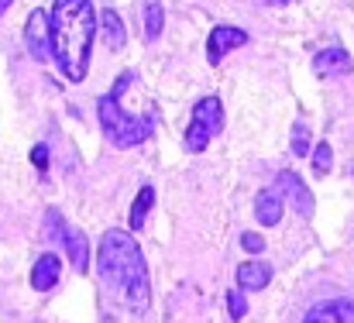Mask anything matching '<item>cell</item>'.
<instances>
[{"label":"cell","mask_w":354,"mask_h":323,"mask_svg":"<svg viewBox=\"0 0 354 323\" xmlns=\"http://www.w3.org/2000/svg\"><path fill=\"white\" fill-rule=\"evenodd\" d=\"M265 3H279V7H282V3H289V0H265Z\"/></svg>","instance_id":"cell-25"},{"label":"cell","mask_w":354,"mask_h":323,"mask_svg":"<svg viewBox=\"0 0 354 323\" xmlns=\"http://www.w3.org/2000/svg\"><path fill=\"white\" fill-rule=\"evenodd\" d=\"M303 323H354V299H330L306 313Z\"/></svg>","instance_id":"cell-9"},{"label":"cell","mask_w":354,"mask_h":323,"mask_svg":"<svg viewBox=\"0 0 354 323\" xmlns=\"http://www.w3.org/2000/svg\"><path fill=\"white\" fill-rule=\"evenodd\" d=\"M210 138H214V134H210L200 120H193V124L186 127V148H189V151H203V148L210 145Z\"/></svg>","instance_id":"cell-17"},{"label":"cell","mask_w":354,"mask_h":323,"mask_svg":"<svg viewBox=\"0 0 354 323\" xmlns=\"http://www.w3.org/2000/svg\"><path fill=\"white\" fill-rule=\"evenodd\" d=\"M59 275H62V261H59V255L45 251V255H38V261L31 265V289L48 293V289L59 286Z\"/></svg>","instance_id":"cell-7"},{"label":"cell","mask_w":354,"mask_h":323,"mask_svg":"<svg viewBox=\"0 0 354 323\" xmlns=\"http://www.w3.org/2000/svg\"><path fill=\"white\" fill-rule=\"evenodd\" d=\"M24 45L31 52L35 62H45L48 59V48H52V28H48V14L45 10H31L28 21H24Z\"/></svg>","instance_id":"cell-4"},{"label":"cell","mask_w":354,"mask_h":323,"mask_svg":"<svg viewBox=\"0 0 354 323\" xmlns=\"http://www.w3.org/2000/svg\"><path fill=\"white\" fill-rule=\"evenodd\" d=\"M48 28H52V48H48L52 62L69 83H83L90 73L93 38L100 28L93 3L90 0H55L48 14Z\"/></svg>","instance_id":"cell-2"},{"label":"cell","mask_w":354,"mask_h":323,"mask_svg":"<svg viewBox=\"0 0 354 323\" xmlns=\"http://www.w3.org/2000/svg\"><path fill=\"white\" fill-rule=\"evenodd\" d=\"M162 24H165L162 3H158V0H148V3H145V38L155 41V38L162 35Z\"/></svg>","instance_id":"cell-16"},{"label":"cell","mask_w":354,"mask_h":323,"mask_svg":"<svg viewBox=\"0 0 354 323\" xmlns=\"http://www.w3.org/2000/svg\"><path fill=\"white\" fill-rule=\"evenodd\" d=\"M97 268H100V282L104 289L118 299L124 310L131 313H145L151 306V286H148V268H145V255L138 248V241L127 230H107L100 237V251H97Z\"/></svg>","instance_id":"cell-1"},{"label":"cell","mask_w":354,"mask_h":323,"mask_svg":"<svg viewBox=\"0 0 354 323\" xmlns=\"http://www.w3.org/2000/svg\"><path fill=\"white\" fill-rule=\"evenodd\" d=\"M313 73L320 76V80H330V76H348L351 73V55L344 52V48H324V52H317V59H313Z\"/></svg>","instance_id":"cell-8"},{"label":"cell","mask_w":354,"mask_h":323,"mask_svg":"<svg viewBox=\"0 0 354 323\" xmlns=\"http://www.w3.org/2000/svg\"><path fill=\"white\" fill-rule=\"evenodd\" d=\"M282 210H286V196L279 193V186L275 190H261L254 196V216H258L261 227H275L282 220Z\"/></svg>","instance_id":"cell-10"},{"label":"cell","mask_w":354,"mask_h":323,"mask_svg":"<svg viewBox=\"0 0 354 323\" xmlns=\"http://www.w3.org/2000/svg\"><path fill=\"white\" fill-rule=\"evenodd\" d=\"M62 244H66V255H69L73 268H76V272H86V268H90V241H86V234H83L80 227H66Z\"/></svg>","instance_id":"cell-12"},{"label":"cell","mask_w":354,"mask_h":323,"mask_svg":"<svg viewBox=\"0 0 354 323\" xmlns=\"http://www.w3.org/2000/svg\"><path fill=\"white\" fill-rule=\"evenodd\" d=\"M279 193L286 196V200H292V207H296V214L299 216H313V193L306 190V183L296 176V172H279Z\"/></svg>","instance_id":"cell-6"},{"label":"cell","mask_w":354,"mask_h":323,"mask_svg":"<svg viewBox=\"0 0 354 323\" xmlns=\"http://www.w3.org/2000/svg\"><path fill=\"white\" fill-rule=\"evenodd\" d=\"M193 120H200L210 134H221L224 131V104L217 97H203L193 110Z\"/></svg>","instance_id":"cell-14"},{"label":"cell","mask_w":354,"mask_h":323,"mask_svg":"<svg viewBox=\"0 0 354 323\" xmlns=\"http://www.w3.org/2000/svg\"><path fill=\"white\" fill-rule=\"evenodd\" d=\"M100 31H104V41H107L111 52H120V48L127 45L124 21H120V14L114 10V7H104V10H100Z\"/></svg>","instance_id":"cell-13"},{"label":"cell","mask_w":354,"mask_h":323,"mask_svg":"<svg viewBox=\"0 0 354 323\" xmlns=\"http://www.w3.org/2000/svg\"><path fill=\"white\" fill-rule=\"evenodd\" d=\"M31 162H35L38 172H45V169H48V145H35V148H31Z\"/></svg>","instance_id":"cell-23"},{"label":"cell","mask_w":354,"mask_h":323,"mask_svg":"<svg viewBox=\"0 0 354 323\" xmlns=\"http://www.w3.org/2000/svg\"><path fill=\"white\" fill-rule=\"evenodd\" d=\"M151 203H155V190H151V186H141V193H138V196H134V203H131V227H134V230H141V227H145Z\"/></svg>","instance_id":"cell-15"},{"label":"cell","mask_w":354,"mask_h":323,"mask_svg":"<svg viewBox=\"0 0 354 323\" xmlns=\"http://www.w3.org/2000/svg\"><path fill=\"white\" fill-rule=\"evenodd\" d=\"M306 151H310V127H306V124H296V127H292V155L303 158Z\"/></svg>","instance_id":"cell-21"},{"label":"cell","mask_w":354,"mask_h":323,"mask_svg":"<svg viewBox=\"0 0 354 323\" xmlns=\"http://www.w3.org/2000/svg\"><path fill=\"white\" fill-rule=\"evenodd\" d=\"M10 3H14V0H0V17H3V14L10 10Z\"/></svg>","instance_id":"cell-24"},{"label":"cell","mask_w":354,"mask_h":323,"mask_svg":"<svg viewBox=\"0 0 354 323\" xmlns=\"http://www.w3.org/2000/svg\"><path fill=\"white\" fill-rule=\"evenodd\" d=\"M241 45H248V31H241L234 24H221V28H214L210 31V38H207V59H210V66H217L227 52H234Z\"/></svg>","instance_id":"cell-5"},{"label":"cell","mask_w":354,"mask_h":323,"mask_svg":"<svg viewBox=\"0 0 354 323\" xmlns=\"http://www.w3.org/2000/svg\"><path fill=\"white\" fill-rule=\"evenodd\" d=\"M268 282H272V265H265V261H244V265H237V289L258 293Z\"/></svg>","instance_id":"cell-11"},{"label":"cell","mask_w":354,"mask_h":323,"mask_svg":"<svg viewBox=\"0 0 354 323\" xmlns=\"http://www.w3.org/2000/svg\"><path fill=\"white\" fill-rule=\"evenodd\" d=\"M241 248L248 251V255H258V251H265V237L261 234H241Z\"/></svg>","instance_id":"cell-22"},{"label":"cell","mask_w":354,"mask_h":323,"mask_svg":"<svg viewBox=\"0 0 354 323\" xmlns=\"http://www.w3.org/2000/svg\"><path fill=\"white\" fill-rule=\"evenodd\" d=\"M227 313H231V320H244V313H248L244 289H231V293H227Z\"/></svg>","instance_id":"cell-19"},{"label":"cell","mask_w":354,"mask_h":323,"mask_svg":"<svg viewBox=\"0 0 354 323\" xmlns=\"http://www.w3.org/2000/svg\"><path fill=\"white\" fill-rule=\"evenodd\" d=\"M330 162H334V151H330L327 141H320V145L313 148V172H317V176H327V172H330Z\"/></svg>","instance_id":"cell-18"},{"label":"cell","mask_w":354,"mask_h":323,"mask_svg":"<svg viewBox=\"0 0 354 323\" xmlns=\"http://www.w3.org/2000/svg\"><path fill=\"white\" fill-rule=\"evenodd\" d=\"M131 80H134L131 73L118 76V86H114L107 97H100V104H97L100 127H104V134H107V141H111L114 148H134V145L148 141L151 131H155L151 117H134V113H124V110H120V93L131 86Z\"/></svg>","instance_id":"cell-3"},{"label":"cell","mask_w":354,"mask_h":323,"mask_svg":"<svg viewBox=\"0 0 354 323\" xmlns=\"http://www.w3.org/2000/svg\"><path fill=\"white\" fill-rule=\"evenodd\" d=\"M45 237H48V241L66 237V220H62L59 210H48V214H45Z\"/></svg>","instance_id":"cell-20"}]
</instances>
